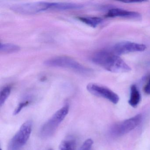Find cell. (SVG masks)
I'll return each mask as SVG.
<instances>
[{
	"label": "cell",
	"mask_w": 150,
	"mask_h": 150,
	"mask_svg": "<svg viewBox=\"0 0 150 150\" xmlns=\"http://www.w3.org/2000/svg\"><path fill=\"white\" fill-rule=\"evenodd\" d=\"M69 110V105L66 104L56 111L42 126L40 132L42 138L46 139L52 137L67 115Z\"/></svg>",
	"instance_id": "cell-3"
},
{
	"label": "cell",
	"mask_w": 150,
	"mask_h": 150,
	"mask_svg": "<svg viewBox=\"0 0 150 150\" xmlns=\"http://www.w3.org/2000/svg\"><path fill=\"white\" fill-rule=\"evenodd\" d=\"M141 100V96L137 86L132 85L130 87V96L129 103L131 107L136 108L139 104Z\"/></svg>",
	"instance_id": "cell-10"
},
{
	"label": "cell",
	"mask_w": 150,
	"mask_h": 150,
	"mask_svg": "<svg viewBox=\"0 0 150 150\" xmlns=\"http://www.w3.org/2000/svg\"><path fill=\"white\" fill-rule=\"evenodd\" d=\"M21 50L20 46L12 43H2L0 45V51L6 53H13L18 52Z\"/></svg>",
	"instance_id": "cell-13"
},
{
	"label": "cell",
	"mask_w": 150,
	"mask_h": 150,
	"mask_svg": "<svg viewBox=\"0 0 150 150\" xmlns=\"http://www.w3.org/2000/svg\"><path fill=\"white\" fill-rule=\"evenodd\" d=\"M143 1H124L125 3H133V2H135V3H137V2H141Z\"/></svg>",
	"instance_id": "cell-18"
},
{
	"label": "cell",
	"mask_w": 150,
	"mask_h": 150,
	"mask_svg": "<svg viewBox=\"0 0 150 150\" xmlns=\"http://www.w3.org/2000/svg\"><path fill=\"white\" fill-rule=\"evenodd\" d=\"M92 60L96 64L110 72L123 73L131 71L130 67L119 56L108 50L97 52L93 55Z\"/></svg>",
	"instance_id": "cell-1"
},
{
	"label": "cell",
	"mask_w": 150,
	"mask_h": 150,
	"mask_svg": "<svg viewBox=\"0 0 150 150\" xmlns=\"http://www.w3.org/2000/svg\"><path fill=\"white\" fill-rule=\"evenodd\" d=\"M78 19L90 27L96 28L103 21V19L97 17H79Z\"/></svg>",
	"instance_id": "cell-12"
},
{
	"label": "cell",
	"mask_w": 150,
	"mask_h": 150,
	"mask_svg": "<svg viewBox=\"0 0 150 150\" xmlns=\"http://www.w3.org/2000/svg\"><path fill=\"white\" fill-rule=\"evenodd\" d=\"M52 150V149H50V150Z\"/></svg>",
	"instance_id": "cell-19"
},
{
	"label": "cell",
	"mask_w": 150,
	"mask_h": 150,
	"mask_svg": "<svg viewBox=\"0 0 150 150\" xmlns=\"http://www.w3.org/2000/svg\"><path fill=\"white\" fill-rule=\"evenodd\" d=\"M142 119V115L138 114L131 118L116 124L111 129V134L115 137L125 135L139 125Z\"/></svg>",
	"instance_id": "cell-6"
},
{
	"label": "cell",
	"mask_w": 150,
	"mask_h": 150,
	"mask_svg": "<svg viewBox=\"0 0 150 150\" xmlns=\"http://www.w3.org/2000/svg\"><path fill=\"white\" fill-rule=\"evenodd\" d=\"M86 89L93 95L105 98L114 104H117L119 102V96L111 89L104 86L90 83L88 84Z\"/></svg>",
	"instance_id": "cell-7"
},
{
	"label": "cell",
	"mask_w": 150,
	"mask_h": 150,
	"mask_svg": "<svg viewBox=\"0 0 150 150\" xmlns=\"http://www.w3.org/2000/svg\"><path fill=\"white\" fill-rule=\"evenodd\" d=\"M77 142L72 137H68L60 143L59 150H76Z\"/></svg>",
	"instance_id": "cell-11"
},
{
	"label": "cell",
	"mask_w": 150,
	"mask_h": 150,
	"mask_svg": "<svg viewBox=\"0 0 150 150\" xmlns=\"http://www.w3.org/2000/svg\"><path fill=\"white\" fill-rule=\"evenodd\" d=\"M144 92L147 95H150V75L148 78L147 83L144 88Z\"/></svg>",
	"instance_id": "cell-17"
},
{
	"label": "cell",
	"mask_w": 150,
	"mask_h": 150,
	"mask_svg": "<svg viewBox=\"0 0 150 150\" xmlns=\"http://www.w3.org/2000/svg\"><path fill=\"white\" fill-rule=\"evenodd\" d=\"M105 16L111 18L122 17L135 20H140L142 18V16L139 13L117 8H112L109 10Z\"/></svg>",
	"instance_id": "cell-9"
},
{
	"label": "cell",
	"mask_w": 150,
	"mask_h": 150,
	"mask_svg": "<svg viewBox=\"0 0 150 150\" xmlns=\"http://www.w3.org/2000/svg\"><path fill=\"white\" fill-rule=\"evenodd\" d=\"M50 67L65 68L82 74H88L91 70L71 58L65 56L54 57L45 60L44 63Z\"/></svg>",
	"instance_id": "cell-2"
},
{
	"label": "cell",
	"mask_w": 150,
	"mask_h": 150,
	"mask_svg": "<svg viewBox=\"0 0 150 150\" xmlns=\"http://www.w3.org/2000/svg\"><path fill=\"white\" fill-rule=\"evenodd\" d=\"M11 9L23 14H35L48 10L54 11V2L40 1L21 3L13 5Z\"/></svg>",
	"instance_id": "cell-4"
},
{
	"label": "cell",
	"mask_w": 150,
	"mask_h": 150,
	"mask_svg": "<svg viewBox=\"0 0 150 150\" xmlns=\"http://www.w3.org/2000/svg\"><path fill=\"white\" fill-rule=\"evenodd\" d=\"M93 144V141L91 139H88L83 143L79 150H90Z\"/></svg>",
	"instance_id": "cell-16"
},
{
	"label": "cell",
	"mask_w": 150,
	"mask_h": 150,
	"mask_svg": "<svg viewBox=\"0 0 150 150\" xmlns=\"http://www.w3.org/2000/svg\"><path fill=\"white\" fill-rule=\"evenodd\" d=\"M146 45L130 42L117 43L113 47V52L117 55H123L131 52H143L146 50Z\"/></svg>",
	"instance_id": "cell-8"
},
{
	"label": "cell",
	"mask_w": 150,
	"mask_h": 150,
	"mask_svg": "<svg viewBox=\"0 0 150 150\" xmlns=\"http://www.w3.org/2000/svg\"><path fill=\"white\" fill-rule=\"evenodd\" d=\"M30 101H26L23 102L19 103V105L16 108L15 110H14L13 115H18L20 112L25 107L28 106L30 103Z\"/></svg>",
	"instance_id": "cell-15"
},
{
	"label": "cell",
	"mask_w": 150,
	"mask_h": 150,
	"mask_svg": "<svg viewBox=\"0 0 150 150\" xmlns=\"http://www.w3.org/2000/svg\"><path fill=\"white\" fill-rule=\"evenodd\" d=\"M32 128V121L28 120L23 123L10 140L8 150H21L28 140Z\"/></svg>",
	"instance_id": "cell-5"
},
{
	"label": "cell",
	"mask_w": 150,
	"mask_h": 150,
	"mask_svg": "<svg viewBox=\"0 0 150 150\" xmlns=\"http://www.w3.org/2000/svg\"><path fill=\"white\" fill-rule=\"evenodd\" d=\"M11 87L9 86L4 87L0 92V106H2L10 95Z\"/></svg>",
	"instance_id": "cell-14"
}]
</instances>
